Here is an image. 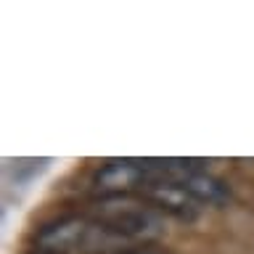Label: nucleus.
Segmentation results:
<instances>
[{
    "label": "nucleus",
    "mask_w": 254,
    "mask_h": 254,
    "mask_svg": "<svg viewBox=\"0 0 254 254\" xmlns=\"http://www.w3.org/2000/svg\"><path fill=\"white\" fill-rule=\"evenodd\" d=\"M125 244L98 217H64L37 233V246L48 254H117Z\"/></svg>",
    "instance_id": "nucleus-1"
},
{
    "label": "nucleus",
    "mask_w": 254,
    "mask_h": 254,
    "mask_svg": "<svg viewBox=\"0 0 254 254\" xmlns=\"http://www.w3.org/2000/svg\"><path fill=\"white\" fill-rule=\"evenodd\" d=\"M98 220L103 225H109L114 233L127 238V241H132V238H151V236L162 233V220L154 212L146 209V206L130 204L122 196L103 201V206L98 209Z\"/></svg>",
    "instance_id": "nucleus-2"
},
{
    "label": "nucleus",
    "mask_w": 254,
    "mask_h": 254,
    "mask_svg": "<svg viewBox=\"0 0 254 254\" xmlns=\"http://www.w3.org/2000/svg\"><path fill=\"white\" fill-rule=\"evenodd\" d=\"M156 164H140V162H109L95 172L93 186L98 193L114 198L127 196L132 190H146V186L154 180Z\"/></svg>",
    "instance_id": "nucleus-3"
},
{
    "label": "nucleus",
    "mask_w": 254,
    "mask_h": 254,
    "mask_svg": "<svg viewBox=\"0 0 254 254\" xmlns=\"http://www.w3.org/2000/svg\"><path fill=\"white\" fill-rule=\"evenodd\" d=\"M175 183L186 190V193H190L196 198V201H206V204H220L225 201L228 190L225 186H222L220 180H214L212 175L206 172H198V170H188V167H178V170L172 172Z\"/></svg>",
    "instance_id": "nucleus-4"
},
{
    "label": "nucleus",
    "mask_w": 254,
    "mask_h": 254,
    "mask_svg": "<svg viewBox=\"0 0 254 254\" xmlns=\"http://www.w3.org/2000/svg\"><path fill=\"white\" fill-rule=\"evenodd\" d=\"M117 254H156V252H143V249H125V252H117Z\"/></svg>",
    "instance_id": "nucleus-5"
}]
</instances>
